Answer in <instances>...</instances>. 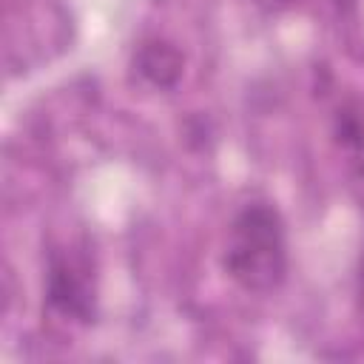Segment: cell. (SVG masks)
<instances>
[{"instance_id": "1", "label": "cell", "mask_w": 364, "mask_h": 364, "mask_svg": "<svg viewBox=\"0 0 364 364\" xmlns=\"http://www.w3.org/2000/svg\"><path fill=\"white\" fill-rule=\"evenodd\" d=\"M225 270L247 293H270L284 282L287 242L276 208L253 202L236 213L225 242Z\"/></svg>"}, {"instance_id": "4", "label": "cell", "mask_w": 364, "mask_h": 364, "mask_svg": "<svg viewBox=\"0 0 364 364\" xmlns=\"http://www.w3.org/2000/svg\"><path fill=\"white\" fill-rule=\"evenodd\" d=\"M358 304L364 307V262H361V273H358Z\"/></svg>"}, {"instance_id": "3", "label": "cell", "mask_w": 364, "mask_h": 364, "mask_svg": "<svg viewBox=\"0 0 364 364\" xmlns=\"http://www.w3.org/2000/svg\"><path fill=\"white\" fill-rule=\"evenodd\" d=\"M338 142L347 159L355 162L358 171H364V119L358 114L344 111L338 117Z\"/></svg>"}, {"instance_id": "2", "label": "cell", "mask_w": 364, "mask_h": 364, "mask_svg": "<svg viewBox=\"0 0 364 364\" xmlns=\"http://www.w3.org/2000/svg\"><path fill=\"white\" fill-rule=\"evenodd\" d=\"M136 68L151 85L168 88L176 82V77L182 71V57L176 48H171L165 43H148L136 57Z\"/></svg>"}]
</instances>
